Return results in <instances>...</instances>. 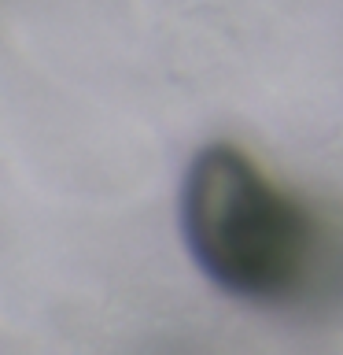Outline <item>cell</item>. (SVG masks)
Instances as JSON below:
<instances>
[{"mask_svg": "<svg viewBox=\"0 0 343 355\" xmlns=\"http://www.w3.org/2000/svg\"><path fill=\"white\" fill-rule=\"evenodd\" d=\"M181 230L218 288L254 304H292L325 274V230L232 144L192 159L181 189Z\"/></svg>", "mask_w": 343, "mask_h": 355, "instance_id": "1", "label": "cell"}]
</instances>
